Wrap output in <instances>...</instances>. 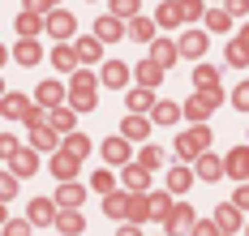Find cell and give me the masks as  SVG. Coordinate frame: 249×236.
<instances>
[{"label": "cell", "mask_w": 249, "mask_h": 236, "mask_svg": "<svg viewBox=\"0 0 249 236\" xmlns=\"http://www.w3.org/2000/svg\"><path fill=\"white\" fill-rule=\"evenodd\" d=\"M112 17H138V0H112Z\"/></svg>", "instance_id": "42"}, {"label": "cell", "mask_w": 249, "mask_h": 236, "mask_svg": "<svg viewBox=\"0 0 249 236\" xmlns=\"http://www.w3.org/2000/svg\"><path fill=\"white\" fill-rule=\"evenodd\" d=\"M73 48H77V60H86V65H95V60L103 56V43H99V39H77Z\"/></svg>", "instance_id": "26"}, {"label": "cell", "mask_w": 249, "mask_h": 236, "mask_svg": "<svg viewBox=\"0 0 249 236\" xmlns=\"http://www.w3.org/2000/svg\"><path fill=\"white\" fill-rule=\"evenodd\" d=\"M48 4H56V0H48Z\"/></svg>", "instance_id": "53"}, {"label": "cell", "mask_w": 249, "mask_h": 236, "mask_svg": "<svg viewBox=\"0 0 249 236\" xmlns=\"http://www.w3.org/2000/svg\"><path fill=\"white\" fill-rule=\"evenodd\" d=\"M155 95H150L146 86H138V90H129V112H133V116H138V112H155Z\"/></svg>", "instance_id": "17"}, {"label": "cell", "mask_w": 249, "mask_h": 236, "mask_svg": "<svg viewBox=\"0 0 249 236\" xmlns=\"http://www.w3.org/2000/svg\"><path fill=\"white\" fill-rule=\"evenodd\" d=\"M146 129H150V125L142 120V116H129V120L121 125V137H146Z\"/></svg>", "instance_id": "38"}, {"label": "cell", "mask_w": 249, "mask_h": 236, "mask_svg": "<svg viewBox=\"0 0 249 236\" xmlns=\"http://www.w3.org/2000/svg\"><path fill=\"white\" fill-rule=\"evenodd\" d=\"M155 22H159V26H176V22H185V13H180V0H163Z\"/></svg>", "instance_id": "23"}, {"label": "cell", "mask_w": 249, "mask_h": 236, "mask_svg": "<svg viewBox=\"0 0 249 236\" xmlns=\"http://www.w3.org/2000/svg\"><path fill=\"white\" fill-rule=\"evenodd\" d=\"M30 146H35V151H52V146H56V129H52V125L30 129Z\"/></svg>", "instance_id": "31"}, {"label": "cell", "mask_w": 249, "mask_h": 236, "mask_svg": "<svg viewBox=\"0 0 249 236\" xmlns=\"http://www.w3.org/2000/svg\"><path fill=\"white\" fill-rule=\"evenodd\" d=\"M124 78H129V69H124L121 60H107V65H103V73H99V82H103V86H112V90L124 86Z\"/></svg>", "instance_id": "18"}, {"label": "cell", "mask_w": 249, "mask_h": 236, "mask_svg": "<svg viewBox=\"0 0 249 236\" xmlns=\"http://www.w3.org/2000/svg\"><path fill=\"white\" fill-rule=\"evenodd\" d=\"M39 107H52V112L60 107V86H56V82H43V86H39Z\"/></svg>", "instance_id": "36"}, {"label": "cell", "mask_w": 249, "mask_h": 236, "mask_svg": "<svg viewBox=\"0 0 249 236\" xmlns=\"http://www.w3.org/2000/svg\"><path fill=\"white\" fill-rule=\"evenodd\" d=\"M176 116H180V107H176V103H159V107H155V120H159V125H172Z\"/></svg>", "instance_id": "43"}, {"label": "cell", "mask_w": 249, "mask_h": 236, "mask_svg": "<svg viewBox=\"0 0 249 236\" xmlns=\"http://www.w3.org/2000/svg\"><path fill=\"white\" fill-rule=\"evenodd\" d=\"M224 172H228V163H219L215 155H202L198 159V176H202V181H219Z\"/></svg>", "instance_id": "19"}, {"label": "cell", "mask_w": 249, "mask_h": 236, "mask_svg": "<svg viewBox=\"0 0 249 236\" xmlns=\"http://www.w3.org/2000/svg\"><path fill=\"white\" fill-rule=\"evenodd\" d=\"M194 82H198V95H206L211 103L224 99V90H219V73H215L211 65H198V69H194Z\"/></svg>", "instance_id": "3"}, {"label": "cell", "mask_w": 249, "mask_h": 236, "mask_svg": "<svg viewBox=\"0 0 249 236\" xmlns=\"http://www.w3.org/2000/svg\"><path fill=\"white\" fill-rule=\"evenodd\" d=\"M4 236H30V219H13V223H4Z\"/></svg>", "instance_id": "46"}, {"label": "cell", "mask_w": 249, "mask_h": 236, "mask_svg": "<svg viewBox=\"0 0 249 236\" xmlns=\"http://www.w3.org/2000/svg\"><path fill=\"white\" fill-rule=\"evenodd\" d=\"M138 163H142V168H159V163H163V151H159V146H142V151H138Z\"/></svg>", "instance_id": "40"}, {"label": "cell", "mask_w": 249, "mask_h": 236, "mask_svg": "<svg viewBox=\"0 0 249 236\" xmlns=\"http://www.w3.org/2000/svg\"><path fill=\"white\" fill-rule=\"evenodd\" d=\"M121 185L129 189V193H146V185H150V172L142 168V163H129V168H121Z\"/></svg>", "instance_id": "5"}, {"label": "cell", "mask_w": 249, "mask_h": 236, "mask_svg": "<svg viewBox=\"0 0 249 236\" xmlns=\"http://www.w3.org/2000/svg\"><path fill=\"white\" fill-rule=\"evenodd\" d=\"M194 228H198V215H194V206H189V202H180V206L172 210V219H168V236L194 232Z\"/></svg>", "instance_id": "4"}, {"label": "cell", "mask_w": 249, "mask_h": 236, "mask_svg": "<svg viewBox=\"0 0 249 236\" xmlns=\"http://www.w3.org/2000/svg\"><path fill=\"white\" fill-rule=\"evenodd\" d=\"M236 206H241V210H245V206H249V181H245V185H241V189H236Z\"/></svg>", "instance_id": "51"}, {"label": "cell", "mask_w": 249, "mask_h": 236, "mask_svg": "<svg viewBox=\"0 0 249 236\" xmlns=\"http://www.w3.org/2000/svg\"><path fill=\"white\" fill-rule=\"evenodd\" d=\"M176 56H180V43H168V39H155V43H150V60H155L159 69H168Z\"/></svg>", "instance_id": "7"}, {"label": "cell", "mask_w": 249, "mask_h": 236, "mask_svg": "<svg viewBox=\"0 0 249 236\" xmlns=\"http://www.w3.org/2000/svg\"><path fill=\"white\" fill-rule=\"evenodd\" d=\"M103 159L116 163V168H129V142H124V137H107V142H103Z\"/></svg>", "instance_id": "8"}, {"label": "cell", "mask_w": 249, "mask_h": 236, "mask_svg": "<svg viewBox=\"0 0 249 236\" xmlns=\"http://www.w3.org/2000/svg\"><path fill=\"white\" fill-rule=\"evenodd\" d=\"M185 112H189V116H194V120H206V116H211V112H215V103H211V99H206V95H194V99H189V103H185Z\"/></svg>", "instance_id": "32"}, {"label": "cell", "mask_w": 249, "mask_h": 236, "mask_svg": "<svg viewBox=\"0 0 249 236\" xmlns=\"http://www.w3.org/2000/svg\"><path fill=\"white\" fill-rule=\"evenodd\" d=\"M124 34V26H121V17H99V22H95V39H99V43H107V39H112V43H116V39H121Z\"/></svg>", "instance_id": "14"}, {"label": "cell", "mask_w": 249, "mask_h": 236, "mask_svg": "<svg viewBox=\"0 0 249 236\" xmlns=\"http://www.w3.org/2000/svg\"><path fill=\"white\" fill-rule=\"evenodd\" d=\"M180 13H185V22L202 17V0H180Z\"/></svg>", "instance_id": "45"}, {"label": "cell", "mask_w": 249, "mask_h": 236, "mask_svg": "<svg viewBox=\"0 0 249 236\" xmlns=\"http://www.w3.org/2000/svg\"><path fill=\"white\" fill-rule=\"evenodd\" d=\"M228 176H236V181H249V146H236V151L228 155Z\"/></svg>", "instance_id": "11"}, {"label": "cell", "mask_w": 249, "mask_h": 236, "mask_svg": "<svg viewBox=\"0 0 249 236\" xmlns=\"http://www.w3.org/2000/svg\"><path fill=\"white\" fill-rule=\"evenodd\" d=\"M13 193H18V176H4V181H0V198H4V202H9V198H13Z\"/></svg>", "instance_id": "49"}, {"label": "cell", "mask_w": 249, "mask_h": 236, "mask_svg": "<svg viewBox=\"0 0 249 236\" xmlns=\"http://www.w3.org/2000/svg\"><path fill=\"white\" fill-rule=\"evenodd\" d=\"M228 13H232V17H245V13H249V0H228Z\"/></svg>", "instance_id": "50"}, {"label": "cell", "mask_w": 249, "mask_h": 236, "mask_svg": "<svg viewBox=\"0 0 249 236\" xmlns=\"http://www.w3.org/2000/svg\"><path fill=\"white\" fill-rule=\"evenodd\" d=\"M56 219H60V215H56V202H48V198H35V202H30V223H43V228H48Z\"/></svg>", "instance_id": "10"}, {"label": "cell", "mask_w": 249, "mask_h": 236, "mask_svg": "<svg viewBox=\"0 0 249 236\" xmlns=\"http://www.w3.org/2000/svg\"><path fill=\"white\" fill-rule=\"evenodd\" d=\"M172 193H150V215H155V219H163V223H168V219H172Z\"/></svg>", "instance_id": "24"}, {"label": "cell", "mask_w": 249, "mask_h": 236, "mask_svg": "<svg viewBox=\"0 0 249 236\" xmlns=\"http://www.w3.org/2000/svg\"><path fill=\"white\" fill-rule=\"evenodd\" d=\"M150 215V198L146 193H133V206H129V223H146Z\"/></svg>", "instance_id": "34"}, {"label": "cell", "mask_w": 249, "mask_h": 236, "mask_svg": "<svg viewBox=\"0 0 249 236\" xmlns=\"http://www.w3.org/2000/svg\"><path fill=\"white\" fill-rule=\"evenodd\" d=\"M60 151H69V155H77V159H86V151H90V137L86 133H69L65 137V146Z\"/></svg>", "instance_id": "33"}, {"label": "cell", "mask_w": 249, "mask_h": 236, "mask_svg": "<svg viewBox=\"0 0 249 236\" xmlns=\"http://www.w3.org/2000/svg\"><path fill=\"white\" fill-rule=\"evenodd\" d=\"M77 163H82V159H77V155H69V151H60V155L52 159V172H56V176H60V181H73Z\"/></svg>", "instance_id": "15"}, {"label": "cell", "mask_w": 249, "mask_h": 236, "mask_svg": "<svg viewBox=\"0 0 249 236\" xmlns=\"http://www.w3.org/2000/svg\"><path fill=\"white\" fill-rule=\"evenodd\" d=\"M9 163H13V176H30L39 159H35V151H18V155L9 159Z\"/></svg>", "instance_id": "29"}, {"label": "cell", "mask_w": 249, "mask_h": 236, "mask_svg": "<svg viewBox=\"0 0 249 236\" xmlns=\"http://www.w3.org/2000/svg\"><path fill=\"white\" fill-rule=\"evenodd\" d=\"M82 202H86V189L77 181H65L60 189H56V206H65V210H82Z\"/></svg>", "instance_id": "6"}, {"label": "cell", "mask_w": 249, "mask_h": 236, "mask_svg": "<svg viewBox=\"0 0 249 236\" xmlns=\"http://www.w3.org/2000/svg\"><path fill=\"white\" fill-rule=\"evenodd\" d=\"M228 65H249V26L236 30V39L228 48Z\"/></svg>", "instance_id": "9"}, {"label": "cell", "mask_w": 249, "mask_h": 236, "mask_svg": "<svg viewBox=\"0 0 249 236\" xmlns=\"http://www.w3.org/2000/svg\"><path fill=\"white\" fill-rule=\"evenodd\" d=\"M18 60H22V65H35V60H39V43H35V39H22V43H18Z\"/></svg>", "instance_id": "39"}, {"label": "cell", "mask_w": 249, "mask_h": 236, "mask_svg": "<svg viewBox=\"0 0 249 236\" xmlns=\"http://www.w3.org/2000/svg\"><path fill=\"white\" fill-rule=\"evenodd\" d=\"M206 30H211V34H228V30H232V13H228V9H211V13H206Z\"/></svg>", "instance_id": "21"}, {"label": "cell", "mask_w": 249, "mask_h": 236, "mask_svg": "<svg viewBox=\"0 0 249 236\" xmlns=\"http://www.w3.org/2000/svg\"><path fill=\"white\" fill-rule=\"evenodd\" d=\"M52 65H56V69H77V48L73 43H69V48H56V52H52Z\"/></svg>", "instance_id": "35"}, {"label": "cell", "mask_w": 249, "mask_h": 236, "mask_svg": "<svg viewBox=\"0 0 249 236\" xmlns=\"http://www.w3.org/2000/svg\"><path fill=\"white\" fill-rule=\"evenodd\" d=\"M56 228H60L65 236H73V232H82V228H86V219H82V210H60Z\"/></svg>", "instance_id": "25"}, {"label": "cell", "mask_w": 249, "mask_h": 236, "mask_svg": "<svg viewBox=\"0 0 249 236\" xmlns=\"http://www.w3.org/2000/svg\"><path fill=\"white\" fill-rule=\"evenodd\" d=\"M194 176H198V172H189V168H172V172H168V193H185V189L194 185Z\"/></svg>", "instance_id": "22"}, {"label": "cell", "mask_w": 249, "mask_h": 236, "mask_svg": "<svg viewBox=\"0 0 249 236\" xmlns=\"http://www.w3.org/2000/svg\"><path fill=\"white\" fill-rule=\"evenodd\" d=\"M189 236H224V232H219V223H206V219H202V223H198Z\"/></svg>", "instance_id": "48"}, {"label": "cell", "mask_w": 249, "mask_h": 236, "mask_svg": "<svg viewBox=\"0 0 249 236\" xmlns=\"http://www.w3.org/2000/svg\"><path fill=\"white\" fill-rule=\"evenodd\" d=\"M121 236H142V232H138V223H129V228H121Z\"/></svg>", "instance_id": "52"}, {"label": "cell", "mask_w": 249, "mask_h": 236, "mask_svg": "<svg viewBox=\"0 0 249 236\" xmlns=\"http://www.w3.org/2000/svg\"><path fill=\"white\" fill-rule=\"evenodd\" d=\"M129 206H133V193H107V198H103L107 219H121V215H129Z\"/></svg>", "instance_id": "13"}, {"label": "cell", "mask_w": 249, "mask_h": 236, "mask_svg": "<svg viewBox=\"0 0 249 236\" xmlns=\"http://www.w3.org/2000/svg\"><path fill=\"white\" fill-rule=\"evenodd\" d=\"M52 129L69 133V129H73V112H69V107H56V112H52Z\"/></svg>", "instance_id": "41"}, {"label": "cell", "mask_w": 249, "mask_h": 236, "mask_svg": "<svg viewBox=\"0 0 249 236\" xmlns=\"http://www.w3.org/2000/svg\"><path fill=\"white\" fill-rule=\"evenodd\" d=\"M159 78H163V69H159V65H155V60H142V65H138V82H142V86H159Z\"/></svg>", "instance_id": "30"}, {"label": "cell", "mask_w": 249, "mask_h": 236, "mask_svg": "<svg viewBox=\"0 0 249 236\" xmlns=\"http://www.w3.org/2000/svg\"><path fill=\"white\" fill-rule=\"evenodd\" d=\"M48 30L56 34V39H69V34H73V13H60V9L48 13Z\"/></svg>", "instance_id": "16"}, {"label": "cell", "mask_w": 249, "mask_h": 236, "mask_svg": "<svg viewBox=\"0 0 249 236\" xmlns=\"http://www.w3.org/2000/svg\"><path fill=\"white\" fill-rule=\"evenodd\" d=\"M206 146H211V129H206V125H194L189 133L176 137V155H180V159H202Z\"/></svg>", "instance_id": "2"}, {"label": "cell", "mask_w": 249, "mask_h": 236, "mask_svg": "<svg viewBox=\"0 0 249 236\" xmlns=\"http://www.w3.org/2000/svg\"><path fill=\"white\" fill-rule=\"evenodd\" d=\"M39 26H48L43 13H22V17H18V30H22V34H35Z\"/></svg>", "instance_id": "37"}, {"label": "cell", "mask_w": 249, "mask_h": 236, "mask_svg": "<svg viewBox=\"0 0 249 236\" xmlns=\"http://www.w3.org/2000/svg\"><path fill=\"white\" fill-rule=\"evenodd\" d=\"M202 52H206V34H202V30H189V34L180 39V56H194V60H198Z\"/></svg>", "instance_id": "20"}, {"label": "cell", "mask_w": 249, "mask_h": 236, "mask_svg": "<svg viewBox=\"0 0 249 236\" xmlns=\"http://www.w3.org/2000/svg\"><path fill=\"white\" fill-rule=\"evenodd\" d=\"M35 107H30V99H22V95H4V116H18V120H26Z\"/></svg>", "instance_id": "27"}, {"label": "cell", "mask_w": 249, "mask_h": 236, "mask_svg": "<svg viewBox=\"0 0 249 236\" xmlns=\"http://www.w3.org/2000/svg\"><path fill=\"white\" fill-rule=\"evenodd\" d=\"M129 39L150 43V39H155V22H150V17H133V22H129Z\"/></svg>", "instance_id": "28"}, {"label": "cell", "mask_w": 249, "mask_h": 236, "mask_svg": "<svg viewBox=\"0 0 249 236\" xmlns=\"http://www.w3.org/2000/svg\"><path fill=\"white\" fill-rule=\"evenodd\" d=\"M95 73H86V69H77L73 73V86H69V103L77 107V112H90L95 107Z\"/></svg>", "instance_id": "1"}, {"label": "cell", "mask_w": 249, "mask_h": 236, "mask_svg": "<svg viewBox=\"0 0 249 236\" xmlns=\"http://www.w3.org/2000/svg\"><path fill=\"white\" fill-rule=\"evenodd\" d=\"M215 223H219V232H224V236H232L236 228H241V206H236V202H232V206H219V210H215Z\"/></svg>", "instance_id": "12"}, {"label": "cell", "mask_w": 249, "mask_h": 236, "mask_svg": "<svg viewBox=\"0 0 249 236\" xmlns=\"http://www.w3.org/2000/svg\"><path fill=\"white\" fill-rule=\"evenodd\" d=\"M90 185H95L99 193H116V181H112V172H95V176H90Z\"/></svg>", "instance_id": "44"}, {"label": "cell", "mask_w": 249, "mask_h": 236, "mask_svg": "<svg viewBox=\"0 0 249 236\" xmlns=\"http://www.w3.org/2000/svg\"><path fill=\"white\" fill-rule=\"evenodd\" d=\"M232 103L241 107V112H249V82H241V86H236V95H232Z\"/></svg>", "instance_id": "47"}]
</instances>
